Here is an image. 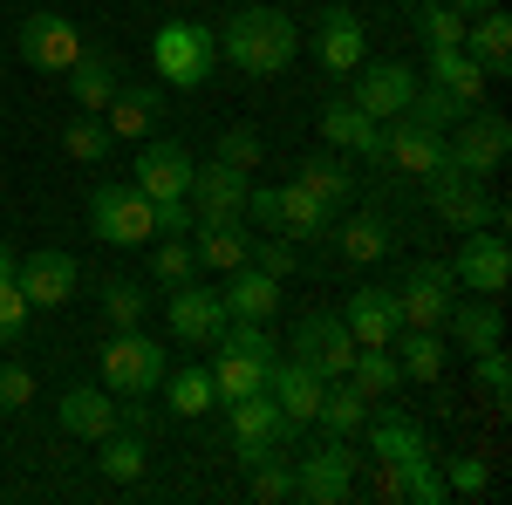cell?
Listing matches in <instances>:
<instances>
[{
    "label": "cell",
    "instance_id": "cell-1",
    "mask_svg": "<svg viewBox=\"0 0 512 505\" xmlns=\"http://www.w3.org/2000/svg\"><path fill=\"white\" fill-rule=\"evenodd\" d=\"M294 55H301V28H294V14H280L267 0L233 7V21L219 28V62H233L239 76H253V82L294 69Z\"/></svg>",
    "mask_w": 512,
    "mask_h": 505
},
{
    "label": "cell",
    "instance_id": "cell-2",
    "mask_svg": "<svg viewBox=\"0 0 512 505\" xmlns=\"http://www.w3.org/2000/svg\"><path fill=\"white\" fill-rule=\"evenodd\" d=\"M219 69V35L205 21H164L151 35V76L164 89H205Z\"/></svg>",
    "mask_w": 512,
    "mask_h": 505
},
{
    "label": "cell",
    "instance_id": "cell-3",
    "mask_svg": "<svg viewBox=\"0 0 512 505\" xmlns=\"http://www.w3.org/2000/svg\"><path fill=\"white\" fill-rule=\"evenodd\" d=\"M96 369H103V389H110V396H158L171 355H164V342H151L144 328H110V342L96 349Z\"/></svg>",
    "mask_w": 512,
    "mask_h": 505
},
{
    "label": "cell",
    "instance_id": "cell-4",
    "mask_svg": "<svg viewBox=\"0 0 512 505\" xmlns=\"http://www.w3.org/2000/svg\"><path fill=\"white\" fill-rule=\"evenodd\" d=\"M424 198H431V212L451 226V233H478V226H506V205L485 192V178L472 171H458L451 157L437 164L431 178H424Z\"/></svg>",
    "mask_w": 512,
    "mask_h": 505
},
{
    "label": "cell",
    "instance_id": "cell-5",
    "mask_svg": "<svg viewBox=\"0 0 512 505\" xmlns=\"http://www.w3.org/2000/svg\"><path fill=\"white\" fill-rule=\"evenodd\" d=\"M246 219L267 226V233H287V239H321L328 219H335V205H321V198L294 178V185H253V192H246Z\"/></svg>",
    "mask_w": 512,
    "mask_h": 505
},
{
    "label": "cell",
    "instance_id": "cell-6",
    "mask_svg": "<svg viewBox=\"0 0 512 505\" xmlns=\"http://www.w3.org/2000/svg\"><path fill=\"white\" fill-rule=\"evenodd\" d=\"M355 471H362V458H355L349 437H321V444H308V458L294 465V499L349 505L355 499Z\"/></svg>",
    "mask_w": 512,
    "mask_h": 505
},
{
    "label": "cell",
    "instance_id": "cell-7",
    "mask_svg": "<svg viewBox=\"0 0 512 505\" xmlns=\"http://www.w3.org/2000/svg\"><path fill=\"white\" fill-rule=\"evenodd\" d=\"M89 226H96V239L137 253L144 239H158V205L137 192V185H96L89 192Z\"/></svg>",
    "mask_w": 512,
    "mask_h": 505
},
{
    "label": "cell",
    "instance_id": "cell-8",
    "mask_svg": "<svg viewBox=\"0 0 512 505\" xmlns=\"http://www.w3.org/2000/svg\"><path fill=\"white\" fill-rule=\"evenodd\" d=\"M512 151V123L499 110H465V117L444 130V157L458 164V171H472V178H492Z\"/></svg>",
    "mask_w": 512,
    "mask_h": 505
},
{
    "label": "cell",
    "instance_id": "cell-9",
    "mask_svg": "<svg viewBox=\"0 0 512 505\" xmlns=\"http://www.w3.org/2000/svg\"><path fill=\"white\" fill-rule=\"evenodd\" d=\"M14 48H21V62H28V69H41V76H62V69L76 62L89 41H82V28L69 21V14H55V7H35V14L21 21Z\"/></svg>",
    "mask_w": 512,
    "mask_h": 505
},
{
    "label": "cell",
    "instance_id": "cell-10",
    "mask_svg": "<svg viewBox=\"0 0 512 505\" xmlns=\"http://www.w3.org/2000/svg\"><path fill=\"white\" fill-rule=\"evenodd\" d=\"M226 410V430H233V451L253 465V458H274L280 437H294L287 430V417H280V403L267 396V389H253V396H233V403H219Z\"/></svg>",
    "mask_w": 512,
    "mask_h": 505
},
{
    "label": "cell",
    "instance_id": "cell-11",
    "mask_svg": "<svg viewBox=\"0 0 512 505\" xmlns=\"http://www.w3.org/2000/svg\"><path fill=\"white\" fill-rule=\"evenodd\" d=\"M287 349H294V362H308L315 376L335 383V376H349V362H355V335H349L342 314H301Z\"/></svg>",
    "mask_w": 512,
    "mask_h": 505
},
{
    "label": "cell",
    "instance_id": "cell-12",
    "mask_svg": "<svg viewBox=\"0 0 512 505\" xmlns=\"http://www.w3.org/2000/svg\"><path fill=\"white\" fill-rule=\"evenodd\" d=\"M458 301V280L444 260H417V267L403 273V287H396V314H403V328H444V314Z\"/></svg>",
    "mask_w": 512,
    "mask_h": 505
},
{
    "label": "cell",
    "instance_id": "cell-13",
    "mask_svg": "<svg viewBox=\"0 0 512 505\" xmlns=\"http://www.w3.org/2000/svg\"><path fill=\"white\" fill-rule=\"evenodd\" d=\"M315 62L335 82H349L355 69L369 62V41H362V14H355V7L335 0V7H321V14H315Z\"/></svg>",
    "mask_w": 512,
    "mask_h": 505
},
{
    "label": "cell",
    "instance_id": "cell-14",
    "mask_svg": "<svg viewBox=\"0 0 512 505\" xmlns=\"http://www.w3.org/2000/svg\"><path fill=\"white\" fill-rule=\"evenodd\" d=\"M451 280H458L465 294H506V280H512V246L499 239V226H478V233H465L458 260H451Z\"/></svg>",
    "mask_w": 512,
    "mask_h": 505
},
{
    "label": "cell",
    "instance_id": "cell-15",
    "mask_svg": "<svg viewBox=\"0 0 512 505\" xmlns=\"http://www.w3.org/2000/svg\"><path fill=\"white\" fill-rule=\"evenodd\" d=\"M355 110H369V117L376 123H390V117H403V110H410V96H417V69H410V62H362V69H355Z\"/></svg>",
    "mask_w": 512,
    "mask_h": 505
},
{
    "label": "cell",
    "instance_id": "cell-16",
    "mask_svg": "<svg viewBox=\"0 0 512 505\" xmlns=\"http://www.w3.org/2000/svg\"><path fill=\"white\" fill-rule=\"evenodd\" d=\"M192 151H185V144H178V137H144V144H137V178H130V185H137V192L144 198H185L192 192Z\"/></svg>",
    "mask_w": 512,
    "mask_h": 505
},
{
    "label": "cell",
    "instance_id": "cell-17",
    "mask_svg": "<svg viewBox=\"0 0 512 505\" xmlns=\"http://www.w3.org/2000/svg\"><path fill=\"white\" fill-rule=\"evenodd\" d=\"M14 287L28 294V308H62V301H76L82 267H76V253H55V246H41V253H28V260L14 267Z\"/></svg>",
    "mask_w": 512,
    "mask_h": 505
},
{
    "label": "cell",
    "instance_id": "cell-18",
    "mask_svg": "<svg viewBox=\"0 0 512 505\" xmlns=\"http://www.w3.org/2000/svg\"><path fill=\"white\" fill-rule=\"evenodd\" d=\"M383 164L424 185V178H431L437 164H444V137H437V130H424V123H417L410 110H403V117H390V123H383Z\"/></svg>",
    "mask_w": 512,
    "mask_h": 505
},
{
    "label": "cell",
    "instance_id": "cell-19",
    "mask_svg": "<svg viewBox=\"0 0 512 505\" xmlns=\"http://www.w3.org/2000/svg\"><path fill=\"white\" fill-rule=\"evenodd\" d=\"M103 123H110V137H130V144H144L151 130L164 123V82H144V76H123L117 96H110V110H103Z\"/></svg>",
    "mask_w": 512,
    "mask_h": 505
},
{
    "label": "cell",
    "instance_id": "cell-20",
    "mask_svg": "<svg viewBox=\"0 0 512 505\" xmlns=\"http://www.w3.org/2000/svg\"><path fill=\"white\" fill-rule=\"evenodd\" d=\"M321 389H328V376H315L308 362H280L274 355V369H267V396L280 403V417H287V430H308L315 424V410H321Z\"/></svg>",
    "mask_w": 512,
    "mask_h": 505
},
{
    "label": "cell",
    "instance_id": "cell-21",
    "mask_svg": "<svg viewBox=\"0 0 512 505\" xmlns=\"http://www.w3.org/2000/svg\"><path fill=\"white\" fill-rule=\"evenodd\" d=\"M246 192H253V178L212 157V164H198V171H192V192H185V198H192L198 219H246Z\"/></svg>",
    "mask_w": 512,
    "mask_h": 505
},
{
    "label": "cell",
    "instance_id": "cell-22",
    "mask_svg": "<svg viewBox=\"0 0 512 505\" xmlns=\"http://www.w3.org/2000/svg\"><path fill=\"white\" fill-rule=\"evenodd\" d=\"M219 328H226V301H219V294H205L198 280L171 287V335H178L185 349H212Z\"/></svg>",
    "mask_w": 512,
    "mask_h": 505
},
{
    "label": "cell",
    "instance_id": "cell-23",
    "mask_svg": "<svg viewBox=\"0 0 512 505\" xmlns=\"http://www.w3.org/2000/svg\"><path fill=\"white\" fill-rule=\"evenodd\" d=\"M62 82H69L76 110H89V117H103V110H110V96H117V82H123V62L110 55V48H82L76 62L62 69Z\"/></svg>",
    "mask_w": 512,
    "mask_h": 505
},
{
    "label": "cell",
    "instance_id": "cell-24",
    "mask_svg": "<svg viewBox=\"0 0 512 505\" xmlns=\"http://www.w3.org/2000/svg\"><path fill=\"white\" fill-rule=\"evenodd\" d=\"M444 328H451V349L458 355H485V349H499L506 342V321H499V301L492 294H458L451 301V314H444Z\"/></svg>",
    "mask_w": 512,
    "mask_h": 505
},
{
    "label": "cell",
    "instance_id": "cell-25",
    "mask_svg": "<svg viewBox=\"0 0 512 505\" xmlns=\"http://www.w3.org/2000/svg\"><path fill=\"white\" fill-rule=\"evenodd\" d=\"M342 321H349L355 349H390L396 328H403V314H396V287H362V294H349Z\"/></svg>",
    "mask_w": 512,
    "mask_h": 505
},
{
    "label": "cell",
    "instance_id": "cell-26",
    "mask_svg": "<svg viewBox=\"0 0 512 505\" xmlns=\"http://www.w3.org/2000/svg\"><path fill=\"white\" fill-rule=\"evenodd\" d=\"M369 458L410 471V465L431 458V437H424V424H410L403 410H376V417H369Z\"/></svg>",
    "mask_w": 512,
    "mask_h": 505
},
{
    "label": "cell",
    "instance_id": "cell-27",
    "mask_svg": "<svg viewBox=\"0 0 512 505\" xmlns=\"http://www.w3.org/2000/svg\"><path fill=\"white\" fill-rule=\"evenodd\" d=\"M315 130L328 137V151H355V157H369V164H383V123L369 117V110H355V103H328Z\"/></svg>",
    "mask_w": 512,
    "mask_h": 505
},
{
    "label": "cell",
    "instance_id": "cell-28",
    "mask_svg": "<svg viewBox=\"0 0 512 505\" xmlns=\"http://www.w3.org/2000/svg\"><path fill=\"white\" fill-rule=\"evenodd\" d=\"M219 301H226V321H274L280 314V280L246 260V267L226 273V294H219Z\"/></svg>",
    "mask_w": 512,
    "mask_h": 505
},
{
    "label": "cell",
    "instance_id": "cell-29",
    "mask_svg": "<svg viewBox=\"0 0 512 505\" xmlns=\"http://www.w3.org/2000/svg\"><path fill=\"white\" fill-rule=\"evenodd\" d=\"M192 253H198V273H233V267H246V219H198L192 233Z\"/></svg>",
    "mask_w": 512,
    "mask_h": 505
},
{
    "label": "cell",
    "instance_id": "cell-30",
    "mask_svg": "<svg viewBox=\"0 0 512 505\" xmlns=\"http://www.w3.org/2000/svg\"><path fill=\"white\" fill-rule=\"evenodd\" d=\"M396 369H403V383H437L444 369H451V342H444V328H396Z\"/></svg>",
    "mask_w": 512,
    "mask_h": 505
},
{
    "label": "cell",
    "instance_id": "cell-31",
    "mask_svg": "<svg viewBox=\"0 0 512 505\" xmlns=\"http://www.w3.org/2000/svg\"><path fill=\"white\" fill-rule=\"evenodd\" d=\"M465 48H472V62L485 69V82L512 76V14H506V7H485V14H472Z\"/></svg>",
    "mask_w": 512,
    "mask_h": 505
},
{
    "label": "cell",
    "instance_id": "cell-32",
    "mask_svg": "<svg viewBox=\"0 0 512 505\" xmlns=\"http://www.w3.org/2000/svg\"><path fill=\"white\" fill-rule=\"evenodd\" d=\"M55 424L82 437V444H96V437H110L117 430V396L110 389H69L62 403H55Z\"/></svg>",
    "mask_w": 512,
    "mask_h": 505
},
{
    "label": "cell",
    "instance_id": "cell-33",
    "mask_svg": "<svg viewBox=\"0 0 512 505\" xmlns=\"http://www.w3.org/2000/svg\"><path fill=\"white\" fill-rule=\"evenodd\" d=\"M96 465H103V478H110V485H137V478L151 471V437L117 424L110 437H96Z\"/></svg>",
    "mask_w": 512,
    "mask_h": 505
},
{
    "label": "cell",
    "instance_id": "cell-34",
    "mask_svg": "<svg viewBox=\"0 0 512 505\" xmlns=\"http://www.w3.org/2000/svg\"><path fill=\"white\" fill-rule=\"evenodd\" d=\"M212 383H219V403H233V396H253V389H267V355H246V349H226V342H212Z\"/></svg>",
    "mask_w": 512,
    "mask_h": 505
},
{
    "label": "cell",
    "instance_id": "cell-35",
    "mask_svg": "<svg viewBox=\"0 0 512 505\" xmlns=\"http://www.w3.org/2000/svg\"><path fill=\"white\" fill-rule=\"evenodd\" d=\"M164 403H171V417H212L219 410V383H212V369H164Z\"/></svg>",
    "mask_w": 512,
    "mask_h": 505
},
{
    "label": "cell",
    "instance_id": "cell-36",
    "mask_svg": "<svg viewBox=\"0 0 512 505\" xmlns=\"http://www.w3.org/2000/svg\"><path fill=\"white\" fill-rule=\"evenodd\" d=\"M294 178H301V185H308V192H315L321 205H335V212H342V205H349V198L362 192V178H355V171H349V164H342L335 151L301 157V171H294Z\"/></svg>",
    "mask_w": 512,
    "mask_h": 505
},
{
    "label": "cell",
    "instance_id": "cell-37",
    "mask_svg": "<svg viewBox=\"0 0 512 505\" xmlns=\"http://www.w3.org/2000/svg\"><path fill=\"white\" fill-rule=\"evenodd\" d=\"M424 82H437V89H451L458 103H472V110H478V89H485V69L472 62V48H431V62H424Z\"/></svg>",
    "mask_w": 512,
    "mask_h": 505
},
{
    "label": "cell",
    "instance_id": "cell-38",
    "mask_svg": "<svg viewBox=\"0 0 512 505\" xmlns=\"http://www.w3.org/2000/svg\"><path fill=\"white\" fill-rule=\"evenodd\" d=\"M315 424L328 430V437H355V430L369 424V396L349 383V376H335V383L321 389V410H315Z\"/></svg>",
    "mask_w": 512,
    "mask_h": 505
},
{
    "label": "cell",
    "instance_id": "cell-39",
    "mask_svg": "<svg viewBox=\"0 0 512 505\" xmlns=\"http://www.w3.org/2000/svg\"><path fill=\"white\" fill-rule=\"evenodd\" d=\"M349 383L369 396V403H390L396 389H403V369H396V349H355L349 362Z\"/></svg>",
    "mask_w": 512,
    "mask_h": 505
},
{
    "label": "cell",
    "instance_id": "cell-40",
    "mask_svg": "<svg viewBox=\"0 0 512 505\" xmlns=\"http://www.w3.org/2000/svg\"><path fill=\"white\" fill-rule=\"evenodd\" d=\"M465 14L451 7V0H424L417 7V35H424V48H465Z\"/></svg>",
    "mask_w": 512,
    "mask_h": 505
},
{
    "label": "cell",
    "instance_id": "cell-41",
    "mask_svg": "<svg viewBox=\"0 0 512 505\" xmlns=\"http://www.w3.org/2000/svg\"><path fill=\"white\" fill-rule=\"evenodd\" d=\"M144 308H151V294H144V280H103V314H110V328H144Z\"/></svg>",
    "mask_w": 512,
    "mask_h": 505
},
{
    "label": "cell",
    "instance_id": "cell-42",
    "mask_svg": "<svg viewBox=\"0 0 512 505\" xmlns=\"http://www.w3.org/2000/svg\"><path fill=\"white\" fill-rule=\"evenodd\" d=\"M62 151L76 157V164H103V157L117 151V137H110V123H103V117H89V110H82V117L62 130Z\"/></svg>",
    "mask_w": 512,
    "mask_h": 505
},
{
    "label": "cell",
    "instance_id": "cell-43",
    "mask_svg": "<svg viewBox=\"0 0 512 505\" xmlns=\"http://www.w3.org/2000/svg\"><path fill=\"white\" fill-rule=\"evenodd\" d=\"M465 110H472V103H458V96H451V89H437V82H417V96H410V117L424 123V130H437V137L465 117Z\"/></svg>",
    "mask_w": 512,
    "mask_h": 505
},
{
    "label": "cell",
    "instance_id": "cell-44",
    "mask_svg": "<svg viewBox=\"0 0 512 505\" xmlns=\"http://www.w3.org/2000/svg\"><path fill=\"white\" fill-rule=\"evenodd\" d=\"M383 253H390V226H383V219H369V212H362V219L342 226V260L369 267V260H383Z\"/></svg>",
    "mask_w": 512,
    "mask_h": 505
},
{
    "label": "cell",
    "instance_id": "cell-45",
    "mask_svg": "<svg viewBox=\"0 0 512 505\" xmlns=\"http://www.w3.org/2000/svg\"><path fill=\"white\" fill-rule=\"evenodd\" d=\"M151 280H158L164 294H171V287H185V280H198V253H192V239H164L158 253H151Z\"/></svg>",
    "mask_w": 512,
    "mask_h": 505
},
{
    "label": "cell",
    "instance_id": "cell-46",
    "mask_svg": "<svg viewBox=\"0 0 512 505\" xmlns=\"http://www.w3.org/2000/svg\"><path fill=\"white\" fill-rule=\"evenodd\" d=\"M246 492H253V499H267V505H280V499H294V465H287V458H253V465H246Z\"/></svg>",
    "mask_w": 512,
    "mask_h": 505
},
{
    "label": "cell",
    "instance_id": "cell-47",
    "mask_svg": "<svg viewBox=\"0 0 512 505\" xmlns=\"http://www.w3.org/2000/svg\"><path fill=\"white\" fill-rule=\"evenodd\" d=\"M246 260H253L260 273H274V280H287V273L301 267V246H294L287 233H260V239H246Z\"/></svg>",
    "mask_w": 512,
    "mask_h": 505
},
{
    "label": "cell",
    "instance_id": "cell-48",
    "mask_svg": "<svg viewBox=\"0 0 512 505\" xmlns=\"http://www.w3.org/2000/svg\"><path fill=\"white\" fill-rule=\"evenodd\" d=\"M472 376H478V396H485L492 410H506V403H512V362H506V349L472 355Z\"/></svg>",
    "mask_w": 512,
    "mask_h": 505
},
{
    "label": "cell",
    "instance_id": "cell-49",
    "mask_svg": "<svg viewBox=\"0 0 512 505\" xmlns=\"http://www.w3.org/2000/svg\"><path fill=\"white\" fill-rule=\"evenodd\" d=\"M219 164H233V171H246V178H253V171L267 164V144H260V130H253V123H233V130L219 137Z\"/></svg>",
    "mask_w": 512,
    "mask_h": 505
},
{
    "label": "cell",
    "instance_id": "cell-50",
    "mask_svg": "<svg viewBox=\"0 0 512 505\" xmlns=\"http://www.w3.org/2000/svg\"><path fill=\"white\" fill-rule=\"evenodd\" d=\"M28 294H21V287H14V280H0V349H14V342H21V335H28Z\"/></svg>",
    "mask_w": 512,
    "mask_h": 505
},
{
    "label": "cell",
    "instance_id": "cell-51",
    "mask_svg": "<svg viewBox=\"0 0 512 505\" xmlns=\"http://www.w3.org/2000/svg\"><path fill=\"white\" fill-rule=\"evenodd\" d=\"M485 485H492V465H485V458H451V465H444V492H451V499H478Z\"/></svg>",
    "mask_w": 512,
    "mask_h": 505
},
{
    "label": "cell",
    "instance_id": "cell-52",
    "mask_svg": "<svg viewBox=\"0 0 512 505\" xmlns=\"http://www.w3.org/2000/svg\"><path fill=\"white\" fill-rule=\"evenodd\" d=\"M35 403V376L21 369V362H0V410L14 417V410H28Z\"/></svg>",
    "mask_w": 512,
    "mask_h": 505
},
{
    "label": "cell",
    "instance_id": "cell-53",
    "mask_svg": "<svg viewBox=\"0 0 512 505\" xmlns=\"http://www.w3.org/2000/svg\"><path fill=\"white\" fill-rule=\"evenodd\" d=\"M151 205H158V239H185L198 226L192 198H151Z\"/></svg>",
    "mask_w": 512,
    "mask_h": 505
},
{
    "label": "cell",
    "instance_id": "cell-54",
    "mask_svg": "<svg viewBox=\"0 0 512 505\" xmlns=\"http://www.w3.org/2000/svg\"><path fill=\"white\" fill-rule=\"evenodd\" d=\"M451 7H458V14L472 21V14H485V7H499V0H451Z\"/></svg>",
    "mask_w": 512,
    "mask_h": 505
},
{
    "label": "cell",
    "instance_id": "cell-55",
    "mask_svg": "<svg viewBox=\"0 0 512 505\" xmlns=\"http://www.w3.org/2000/svg\"><path fill=\"white\" fill-rule=\"evenodd\" d=\"M14 267H21V260H14V246H0V280H14Z\"/></svg>",
    "mask_w": 512,
    "mask_h": 505
},
{
    "label": "cell",
    "instance_id": "cell-56",
    "mask_svg": "<svg viewBox=\"0 0 512 505\" xmlns=\"http://www.w3.org/2000/svg\"><path fill=\"white\" fill-rule=\"evenodd\" d=\"M233 7H246V0H233Z\"/></svg>",
    "mask_w": 512,
    "mask_h": 505
}]
</instances>
